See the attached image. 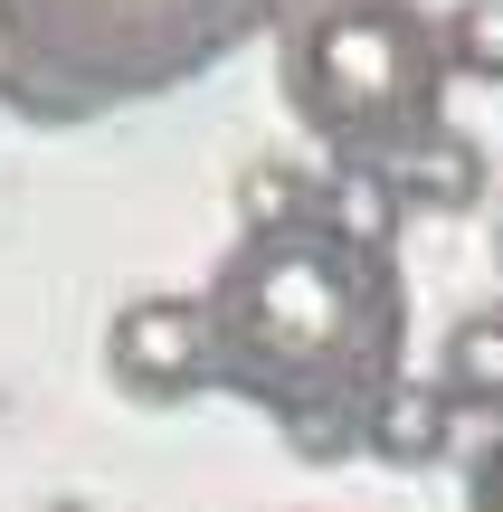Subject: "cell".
<instances>
[{
    "instance_id": "277c9868",
    "label": "cell",
    "mask_w": 503,
    "mask_h": 512,
    "mask_svg": "<svg viewBox=\"0 0 503 512\" xmlns=\"http://www.w3.org/2000/svg\"><path fill=\"white\" fill-rule=\"evenodd\" d=\"M105 380L143 408H181L209 389V313L200 294H133L105 323Z\"/></svg>"
},
{
    "instance_id": "52a82bcc",
    "label": "cell",
    "mask_w": 503,
    "mask_h": 512,
    "mask_svg": "<svg viewBox=\"0 0 503 512\" xmlns=\"http://www.w3.org/2000/svg\"><path fill=\"white\" fill-rule=\"evenodd\" d=\"M390 181H399V200H409V209L456 219V209H475V190H485V152H475L456 124H437L409 162H390Z\"/></svg>"
},
{
    "instance_id": "4fadbf2b",
    "label": "cell",
    "mask_w": 503,
    "mask_h": 512,
    "mask_svg": "<svg viewBox=\"0 0 503 512\" xmlns=\"http://www.w3.org/2000/svg\"><path fill=\"white\" fill-rule=\"evenodd\" d=\"M494 275H503V228H494Z\"/></svg>"
},
{
    "instance_id": "9c48e42d",
    "label": "cell",
    "mask_w": 503,
    "mask_h": 512,
    "mask_svg": "<svg viewBox=\"0 0 503 512\" xmlns=\"http://www.w3.org/2000/svg\"><path fill=\"white\" fill-rule=\"evenodd\" d=\"M437 48H447V76L503 86V0H456V10L437 19Z\"/></svg>"
},
{
    "instance_id": "7c38bea8",
    "label": "cell",
    "mask_w": 503,
    "mask_h": 512,
    "mask_svg": "<svg viewBox=\"0 0 503 512\" xmlns=\"http://www.w3.org/2000/svg\"><path fill=\"white\" fill-rule=\"evenodd\" d=\"M38 512H86V503H76V494H48V503H38Z\"/></svg>"
},
{
    "instance_id": "8fae6325",
    "label": "cell",
    "mask_w": 503,
    "mask_h": 512,
    "mask_svg": "<svg viewBox=\"0 0 503 512\" xmlns=\"http://www.w3.org/2000/svg\"><path fill=\"white\" fill-rule=\"evenodd\" d=\"M466 512H503V427L475 446V465H466Z\"/></svg>"
},
{
    "instance_id": "5b68a950",
    "label": "cell",
    "mask_w": 503,
    "mask_h": 512,
    "mask_svg": "<svg viewBox=\"0 0 503 512\" xmlns=\"http://www.w3.org/2000/svg\"><path fill=\"white\" fill-rule=\"evenodd\" d=\"M314 219L333 228V238L371 247V256H399V219H409V200H399V181L380 162H333V181L314 190Z\"/></svg>"
},
{
    "instance_id": "3957f363",
    "label": "cell",
    "mask_w": 503,
    "mask_h": 512,
    "mask_svg": "<svg viewBox=\"0 0 503 512\" xmlns=\"http://www.w3.org/2000/svg\"><path fill=\"white\" fill-rule=\"evenodd\" d=\"M276 86L285 114L333 162H409L447 124V48L418 0H304L276 19Z\"/></svg>"
},
{
    "instance_id": "7a4b0ae2",
    "label": "cell",
    "mask_w": 503,
    "mask_h": 512,
    "mask_svg": "<svg viewBox=\"0 0 503 512\" xmlns=\"http://www.w3.org/2000/svg\"><path fill=\"white\" fill-rule=\"evenodd\" d=\"M276 10L285 0H0V95L38 124H86L219 67Z\"/></svg>"
},
{
    "instance_id": "30bf717a",
    "label": "cell",
    "mask_w": 503,
    "mask_h": 512,
    "mask_svg": "<svg viewBox=\"0 0 503 512\" xmlns=\"http://www.w3.org/2000/svg\"><path fill=\"white\" fill-rule=\"evenodd\" d=\"M314 190L323 181H304L295 162H257L238 181V238H257V228H295V219H314Z\"/></svg>"
},
{
    "instance_id": "8992f818",
    "label": "cell",
    "mask_w": 503,
    "mask_h": 512,
    "mask_svg": "<svg viewBox=\"0 0 503 512\" xmlns=\"http://www.w3.org/2000/svg\"><path fill=\"white\" fill-rule=\"evenodd\" d=\"M437 389H447V408H475V418L503 427V304L466 313L437 342Z\"/></svg>"
},
{
    "instance_id": "ba28073f",
    "label": "cell",
    "mask_w": 503,
    "mask_h": 512,
    "mask_svg": "<svg viewBox=\"0 0 503 512\" xmlns=\"http://www.w3.org/2000/svg\"><path fill=\"white\" fill-rule=\"evenodd\" d=\"M447 418H456L447 389L409 370V380L390 389V408L371 418V456H380V465H437V456H447Z\"/></svg>"
},
{
    "instance_id": "6da1fadb",
    "label": "cell",
    "mask_w": 503,
    "mask_h": 512,
    "mask_svg": "<svg viewBox=\"0 0 503 512\" xmlns=\"http://www.w3.org/2000/svg\"><path fill=\"white\" fill-rule=\"evenodd\" d=\"M209 389L276 418L304 456L371 446V418L409 380V285L399 256L333 238L323 219L257 228L200 294Z\"/></svg>"
}]
</instances>
